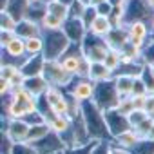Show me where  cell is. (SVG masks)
I'll return each mask as SVG.
<instances>
[{
	"label": "cell",
	"instance_id": "6",
	"mask_svg": "<svg viewBox=\"0 0 154 154\" xmlns=\"http://www.w3.org/2000/svg\"><path fill=\"white\" fill-rule=\"evenodd\" d=\"M29 131H31V123H29L27 120L8 118V125H6L4 134H8L15 143H24V141H27Z\"/></svg>",
	"mask_w": 154,
	"mask_h": 154
},
{
	"label": "cell",
	"instance_id": "4",
	"mask_svg": "<svg viewBox=\"0 0 154 154\" xmlns=\"http://www.w3.org/2000/svg\"><path fill=\"white\" fill-rule=\"evenodd\" d=\"M51 111V114L56 116H69V96H65L60 87H49L47 93L42 96Z\"/></svg>",
	"mask_w": 154,
	"mask_h": 154
},
{
	"label": "cell",
	"instance_id": "12",
	"mask_svg": "<svg viewBox=\"0 0 154 154\" xmlns=\"http://www.w3.org/2000/svg\"><path fill=\"white\" fill-rule=\"evenodd\" d=\"M141 140H143V138H141V136L138 134V131H134V129H127V131L120 132L118 136H114V143L120 145V147H123V149H129V150H132Z\"/></svg>",
	"mask_w": 154,
	"mask_h": 154
},
{
	"label": "cell",
	"instance_id": "18",
	"mask_svg": "<svg viewBox=\"0 0 154 154\" xmlns=\"http://www.w3.org/2000/svg\"><path fill=\"white\" fill-rule=\"evenodd\" d=\"M45 51V40L42 36H31V38H26V54L27 58H33V56H42Z\"/></svg>",
	"mask_w": 154,
	"mask_h": 154
},
{
	"label": "cell",
	"instance_id": "36",
	"mask_svg": "<svg viewBox=\"0 0 154 154\" xmlns=\"http://www.w3.org/2000/svg\"><path fill=\"white\" fill-rule=\"evenodd\" d=\"M78 2H82V4H85V6H91V0H78Z\"/></svg>",
	"mask_w": 154,
	"mask_h": 154
},
{
	"label": "cell",
	"instance_id": "25",
	"mask_svg": "<svg viewBox=\"0 0 154 154\" xmlns=\"http://www.w3.org/2000/svg\"><path fill=\"white\" fill-rule=\"evenodd\" d=\"M0 22H2V31H17V27H18L17 18H15L9 11H2Z\"/></svg>",
	"mask_w": 154,
	"mask_h": 154
},
{
	"label": "cell",
	"instance_id": "13",
	"mask_svg": "<svg viewBox=\"0 0 154 154\" xmlns=\"http://www.w3.org/2000/svg\"><path fill=\"white\" fill-rule=\"evenodd\" d=\"M112 82H114V87H116V93H118L120 98H122V96H132L136 78L127 76V74H120V76H114Z\"/></svg>",
	"mask_w": 154,
	"mask_h": 154
},
{
	"label": "cell",
	"instance_id": "10",
	"mask_svg": "<svg viewBox=\"0 0 154 154\" xmlns=\"http://www.w3.org/2000/svg\"><path fill=\"white\" fill-rule=\"evenodd\" d=\"M89 78L96 84H105L112 80V71L103 63V62H96L91 63V71H89Z\"/></svg>",
	"mask_w": 154,
	"mask_h": 154
},
{
	"label": "cell",
	"instance_id": "21",
	"mask_svg": "<svg viewBox=\"0 0 154 154\" xmlns=\"http://www.w3.org/2000/svg\"><path fill=\"white\" fill-rule=\"evenodd\" d=\"M112 72L118 69V67H122V53H120V49H109V53H107V56H105V62H103Z\"/></svg>",
	"mask_w": 154,
	"mask_h": 154
},
{
	"label": "cell",
	"instance_id": "16",
	"mask_svg": "<svg viewBox=\"0 0 154 154\" xmlns=\"http://www.w3.org/2000/svg\"><path fill=\"white\" fill-rule=\"evenodd\" d=\"M82 58H84V53H80V54H65L63 58H60V63L71 76H78L80 67H82Z\"/></svg>",
	"mask_w": 154,
	"mask_h": 154
},
{
	"label": "cell",
	"instance_id": "26",
	"mask_svg": "<svg viewBox=\"0 0 154 154\" xmlns=\"http://www.w3.org/2000/svg\"><path fill=\"white\" fill-rule=\"evenodd\" d=\"M116 111L123 116H129L132 111H134V105H132V98L131 96H122L118 100V105H116Z\"/></svg>",
	"mask_w": 154,
	"mask_h": 154
},
{
	"label": "cell",
	"instance_id": "38",
	"mask_svg": "<svg viewBox=\"0 0 154 154\" xmlns=\"http://www.w3.org/2000/svg\"><path fill=\"white\" fill-rule=\"evenodd\" d=\"M150 27H152V31H154V18L150 20Z\"/></svg>",
	"mask_w": 154,
	"mask_h": 154
},
{
	"label": "cell",
	"instance_id": "39",
	"mask_svg": "<svg viewBox=\"0 0 154 154\" xmlns=\"http://www.w3.org/2000/svg\"><path fill=\"white\" fill-rule=\"evenodd\" d=\"M58 154H65V150H62V152H58Z\"/></svg>",
	"mask_w": 154,
	"mask_h": 154
},
{
	"label": "cell",
	"instance_id": "28",
	"mask_svg": "<svg viewBox=\"0 0 154 154\" xmlns=\"http://www.w3.org/2000/svg\"><path fill=\"white\" fill-rule=\"evenodd\" d=\"M94 9H96V15L98 17H111V13H112V4L109 2H103V4H98V6H94Z\"/></svg>",
	"mask_w": 154,
	"mask_h": 154
},
{
	"label": "cell",
	"instance_id": "2",
	"mask_svg": "<svg viewBox=\"0 0 154 154\" xmlns=\"http://www.w3.org/2000/svg\"><path fill=\"white\" fill-rule=\"evenodd\" d=\"M44 78L49 82L51 87H69L72 84V78L60 63V60H45L44 63Z\"/></svg>",
	"mask_w": 154,
	"mask_h": 154
},
{
	"label": "cell",
	"instance_id": "7",
	"mask_svg": "<svg viewBox=\"0 0 154 154\" xmlns=\"http://www.w3.org/2000/svg\"><path fill=\"white\" fill-rule=\"evenodd\" d=\"M127 33H129V40L136 45V47H143V42L149 35V27L143 20H132L127 26Z\"/></svg>",
	"mask_w": 154,
	"mask_h": 154
},
{
	"label": "cell",
	"instance_id": "33",
	"mask_svg": "<svg viewBox=\"0 0 154 154\" xmlns=\"http://www.w3.org/2000/svg\"><path fill=\"white\" fill-rule=\"evenodd\" d=\"M145 140H149V141H154V125H152V129L149 131V134H147V138Z\"/></svg>",
	"mask_w": 154,
	"mask_h": 154
},
{
	"label": "cell",
	"instance_id": "31",
	"mask_svg": "<svg viewBox=\"0 0 154 154\" xmlns=\"http://www.w3.org/2000/svg\"><path fill=\"white\" fill-rule=\"evenodd\" d=\"M145 111L150 118H154V96H149L147 100V105H145Z\"/></svg>",
	"mask_w": 154,
	"mask_h": 154
},
{
	"label": "cell",
	"instance_id": "19",
	"mask_svg": "<svg viewBox=\"0 0 154 154\" xmlns=\"http://www.w3.org/2000/svg\"><path fill=\"white\" fill-rule=\"evenodd\" d=\"M63 20H60L58 17H54V15H51V13H45L44 11V15H42V18H40V26H42V29H45V31H62L63 29Z\"/></svg>",
	"mask_w": 154,
	"mask_h": 154
},
{
	"label": "cell",
	"instance_id": "35",
	"mask_svg": "<svg viewBox=\"0 0 154 154\" xmlns=\"http://www.w3.org/2000/svg\"><path fill=\"white\" fill-rule=\"evenodd\" d=\"M143 2H145L147 8H152V9H154V0H143Z\"/></svg>",
	"mask_w": 154,
	"mask_h": 154
},
{
	"label": "cell",
	"instance_id": "1",
	"mask_svg": "<svg viewBox=\"0 0 154 154\" xmlns=\"http://www.w3.org/2000/svg\"><path fill=\"white\" fill-rule=\"evenodd\" d=\"M38 98H35L24 85L22 87H15L9 94V103L6 107V114L8 118H15V120H27L33 114H38Z\"/></svg>",
	"mask_w": 154,
	"mask_h": 154
},
{
	"label": "cell",
	"instance_id": "11",
	"mask_svg": "<svg viewBox=\"0 0 154 154\" xmlns=\"http://www.w3.org/2000/svg\"><path fill=\"white\" fill-rule=\"evenodd\" d=\"M49 134H53L51 127L47 122H36V123H31V131H29V136H27V143H40L42 140H45Z\"/></svg>",
	"mask_w": 154,
	"mask_h": 154
},
{
	"label": "cell",
	"instance_id": "27",
	"mask_svg": "<svg viewBox=\"0 0 154 154\" xmlns=\"http://www.w3.org/2000/svg\"><path fill=\"white\" fill-rule=\"evenodd\" d=\"M13 154H40L38 149L33 145V143H15V149H13Z\"/></svg>",
	"mask_w": 154,
	"mask_h": 154
},
{
	"label": "cell",
	"instance_id": "30",
	"mask_svg": "<svg viewBox=\"0 0 154 154\" xmlns=\"http://www.w3.org/2000/svg\"><path fill=\"white\" fill-rule=\"evenodd\" d=\"M107 154H132V150L123 149L120 145H114V147H107Z\"/></svg>",
	"mask_w": 154,
	"mask_h": 154
},
{
	"label": "cell",
	"instance_id": "5",
	"mask_svg": "<svg viewBox=\"0 0 154 154\" xmlns=\"http://www.w3.org/2000/svg\"><path fill=\"white\" fill-rule=\"evenodd\" d=\"M69 87H71V96L74 100H78L80 103H84V102H91L94 98L98 84L93 82L91 78H78L76 82H72Z\"/></svg>",
	"mask_w": 154,
	"mask_h": 154
},
{
	"label": "cell",
	"instance_id": "3",
	"mask_svg": "<svg viewBox=\"0 0 154 154\" xmlns=\"http://www.w3.org/2000/svg\"><path fill=\"white\" fill-rule=\"evenodd\" d=\"M80 49H82L84 56L89 62L96 63V62H105V56H107V53H109L111 47L107 45V42L103 38H98V36L89 35L87 40L84 38V42L80 44Z\"/></svg>",
	"mask_w": 154,
	"mask_h": 154
},
{
	"label": "cell",
	"instance_id": "24",
	"mask_svg": "<svg viewBox=\"0 0 154 154\" xmlns=\"http://www.w3.org/2000/svg\"><path fill=\"white\" fill-rule=\"evenodd\" d=\"M18 72H20V65H17V63H2V69H0V78L11 82Z\"/></svg>",
	"mask_w": 154,
	"mask_h": 154
},
{
	"label": "cell",
	"instance_id": "29",
	"mask_svg": "<svg viewBox=\"0 0 154 154\" xmlns=\"http://www.w3.org/2000/svg\"><path fill=\"white\" fill-rule=\"evenodd\" d=\"M17 36H18L17 31H2L0 33V44H2V47H8Z\"/></svg>",
	"mask_w": 154,
	"mask_h": 154
},
{
	"label": "cell",
	"instance_id": "34",
	"mask_svg": "<svg viewBox=\"0 0 154 154\" xmlns=\"http://www.w3.org/2000/svg\"><path fill=\"white\" fill-rule=\"evenodd\" d=\"M147 69H149V72H150V74L154 76V60H152V62H149V65H147Z\"/></svg>",
	"mask_w": 154,
	"mask_h": 154
},
{
	"label": "cell",
	"instance_id": "15",
	"mask_svg": "<svg viewBox=\"0 0 154 154\" xmlns=\"http://www.w3.org/2000/svg\"><path fill=\"white\" fill-rule=\"evenodd\" d=\"M45 122L49 123L51 131H53L54 134H58V136L65 134V132L71 131V127H72V120H71L69 116H56V114H51L49 118H45Z\"/></svg>",
	"mask_w": 154,
	"mask_h": 154
},
{
	"label": "cell",
	"instance_id": "32",
	"mask_svg": "<svg viewBox=\"0 0 154 154\" xmlns=\"http://www.w3.org/2000/svg\"><path fill=\"white\" fill-rule=\"evenodd\" d=\"M109 2H111L112 6H125L127 0H109Z\"/></svg>",
	"mask_w": 154,
	"mask_h": 154
},
{
	"label": "cell",
	"instance_id": "8",
	"mask_svg": "<svg viewBox=\"0 0 154 154\" xmlns=\"http://www.w3.org/2000/svg\"><path fill=\"white\" fill-rule=\"evenodd\" d=\"M112 29H114V27H112V24H111V20H109L107 17H98V15H96V18L91 22L87 33L93 35V36H98V38H107Z\"/></svg>",
	"mask_w": 154,
	"mask_h": 154
},
{
	"label": "cell",
	"instance_id": "9",
	"mask_svg": "<svg viewBox=\"0 0 154 154\" xmlns=\"http://www.w3.org/2000/svg\"><path fill=\"white\" fill-rule=\"evenodd\" d=\"M24 87H26L35 98H42V96L47 93V89H49L51 85H49V82L44 78V74H40V76H31V78H27L26 84H24Z\"/></svg>",
	"mask_w": 154,
	"mask_h": 154
},
{
	"label": "cell",
	"instance_id": "37",
	"mask_svg": "<svg viewBox=\"0 0 154 154\" xmlns=\"http://www.w3.org/2000/svg\"><path fill=\"white\" fill-rule=\"evenodd\" d=\"M27 2H29V6H31V4H38V2H42V0H27Z\"/></svg>",
	"mask_w": 154,
	"mask_h": 154
},
{
	"label": "cell",
	"instance_id": "14",
	"mask_svg": "<svg viewBox=\"0 0 154 154\" xmlns=\"http://www.w3.org/2000/svg\"><path fill=\"white\" fill-rule=\"evenodd\" d=\"M40 22H35V20H27V18H22L18 20V27H17V35L20 38H31V36H40Z\"/></svg>",
	"mask_w": 154,
	"mask_h": 154
},
{
	"label": "cell",
	"instance_id": "20",
	"mask_svg": "<svg viewBox=\"0 0 154 154\" xmlns=\"http://www.w3.org/2000/svg\"><path fill=\"white\" fill-rule=\"evenodd\" d=\"M4 51H6L8 56H13V58H24V56H26V40L20 38V36H17L8 47H4Z\"/></svg>",
	"mask_w": 154,
	"mask_h": 154
},
{
	"label": "cell",
	"instance_id": "23",
	"mask_svg": "<svg viewBox=\"0 0 154 154\" xmlns=\"http://www.w3.org/2000/svg\"><path fill=\"white\" fill-rule=\"evenodd\" d=\"M147 118H150V116L147 114V111H132V112L127 116V122H129V127H131V129H138Z\"/></svg>",
	"mask_w": 154,
	"mask_h": 154
},
{
	"label": "cell",
	"instance_id": "22",
	"mask_svg": "<svg viewBox=\"0 0 154 154\" xmlns=\"http://www.w3.org/2000/svg\"><path fill=\"white\" fill-rule=\"evenodd\" d=\"M123 17H125V6H112V13L109 17L111 24L114 29H120L123 24Z\"/></svg>",
	"mask_w": 154,
	"mask_h": 154
},
{
	"label": "cell",
	"instance_id": "17",
	"mask_svg": "<svg viewBox=\"0 0 154 154\" xmlns=\"http://www.w3.org/2000/svg\"><path fill=\"white\" fill-rule=\"evenodd\" d=\"M45 13H51V15L58 17L60 20L67 22V18L71 17V8L65 6L63 2H60V0H49L45 4Z\"/></svg>",
	"mask_w": 154,
	"mask_h": 154
}]
</instances>
